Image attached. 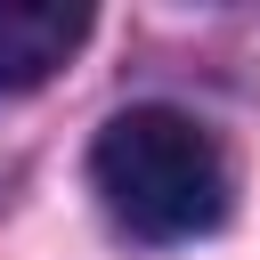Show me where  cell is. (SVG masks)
I'll list each match as a JSON object with an SVG mask.
<instances>
[{
	"label": "cell",
	"instance_id": "7a4b0ae2",
	"mask_svg": "<svg viewBox=\"0 0 260 260\" xmlns=\"http://www.w3.org/2000/svg\"><path fill=\"white\" fill-rule=\"evenodd\" d=\"M89 41L81 0H0V89H41Z\"/></svg>",
	"mask_w": 260,
	"mask_h": 260
},
{
	"label": "cell",
	"instance_id": "6da1fadb",
	"mask_svg": "<svg viewBox=\"0 0 260 260\" xmlns=\"http://www.w3.org/2000/svg\"><path fill=\"white\" fill-rule=\"evenodd\" d=\"M89 179L138 244H195L228 219V162L179 106H130L98 130Z\"/></svg>",
	"mask_w": 260,
	"mask_h": 260
}]
</instances>
